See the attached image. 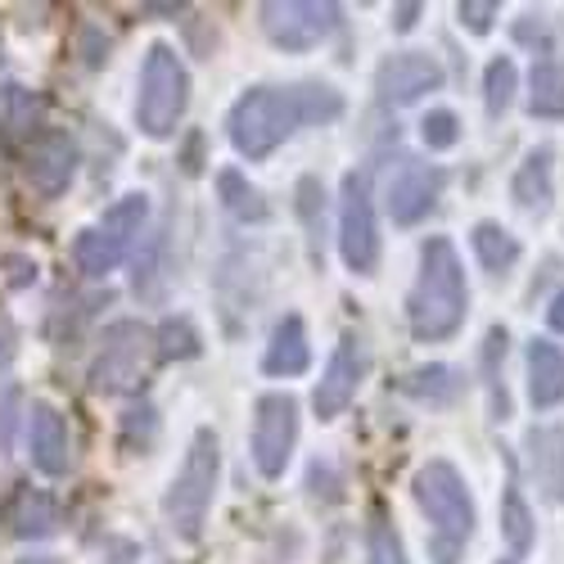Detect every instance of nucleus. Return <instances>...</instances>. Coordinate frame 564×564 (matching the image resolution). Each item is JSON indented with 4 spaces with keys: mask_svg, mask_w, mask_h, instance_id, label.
<instances>
[{
    "mask_svg": "<svg viewBox=\"0 0 564 564\" xmlns=\"http://www.w3.org/2000/svg\"><path fill=\"white\" fill-rule=\"evenodd\" d=\"M469 290H465V271L452 249V240L434 235L420 245V275L406 294V325L420 344H443L465 325Z\"/></svg>",
    "mask_w": 564,
    "mask_h": 564,
    "instance_id": "nucleus-1",
    "label": "nucleus"
},
{
    "mask_svg": "<svg viewBox=\"0 0 564 564\" xmlns=\"http://www.w3.org/2000/svg\"><path fill=\"white\" fill-rule=\"evenodd\" d=\"M299 86H249L226 113V135L240 159L262 163L303 127Z\"/></svg>",
    "mask_w": 564,
    "mask_h": 564,
    "instance_id": "nucleus-2",
    "label": "nucleus"
},
{
    "mask_svg": "<svg viewBox=\"0 0 564 564\" xmlns=\"http://www.w3.org/2000/svg\"><path fill=\"white\" fill-rule=\"evenodd\" d=\"M411 492H415V506L425 510L430 524H434V538H430L434 564H456L460 546L469 542V533H475V501H469L456 465H447V460L420 465Z\"/></svg>",
    "mask_w": 564,
    "mask_h": 564,
    "instance_id": "nucleus-3",
    "label": "nucleus"
},
{
    "mask_svg": "<svg viewBox=\"0 0 564 564\" xmlns=\"http://www.w3.org/2000/svg\"><path fill=\"white\" fill-rule=\"evenodd\" d=\"M217 475H221V447H217V434L213 430H195L191 438V452H185L176 479L163 497V514L181 542H199L204 533V520L213 510V497H217Z\"/></svg>",
    "mask_w": 564,
    "mask_h": 564,
    "instance_id": "nucleus-4",
    "label": "nucleus"
},
{
    "mask_svg": "<svg viewBox=\"0 0 564 564\" xmlns=\"http://www.w3.org/2000/svg\"><path fill=\"white\" fill-rule=\"evenodd\" d=\"M191 105V73L167 41H154L145 68H140V96H135V127L150 140H167Z\"/></svg>",
    "mask_w": 564,
    "mask_h": 564,
    "instance_id": "nucleus-5",
    "label": "nucleus"
},
{
    "mask_svg": "<svg viewBox=\"0 0 564 564\" xmlns=\"http://www.w3.org/2000/svg\"><path fill=\"white\" fill-rule=\"evenodd\" d=\"M159 357V330H150L145 321H113L105 339H100V352L90 361V389L113 398V393H131L140 389V380L150 375Z\"/></svg>",
    "mask_w": 564,
    "mask_h": 564,
    "instance_id": "nucleus-6",
    "label": "nucleus"
},
{
    "mask_svg": "<svg viewBox=\"0 0 564 564\" xmlns=\"http://www.w3.org/2000/svg\"><path fill=\"white\" fill-rule=\"evenodd\" d=\"M299 443V402L290 393H262L253 406V438L249 456L262 479H280Z\"/></svg>",
    "mask_w": 564,
    "mask_h": 564,
    "instance_id": "nucleus-7",
    "label": "nucleus"
},
{
    "mask_svg": "<svg viewBox=\"0 0 564 564\" xmlns=\"http://www.w3.org/2000/svg\"><path fill=\"white\" fill-rule=\"evenodd\" d=\"M339 253L348 271L370 275L380 267V226H375V204H370V172H348L344 176V204H339Z\"/></svg>",
    "mask_w": 564,
    "mask_h": 564,
    "instance_id": "nucleus-8",
    "label": "nucleus"
},
{
    "mask_svg": "<svg viewBox=\"0 0 564 564\" xmlns=\"http://www.w3.org/2000/svg\"><path fill=\"white\" fill-rule=\"evenodd\" d=\"M258 14L262 32L280 51H312L339 28V6H321V0H267Z\"/></svg>",
    "mask_w": 564,
    "mask_h": 564,
    "instance_id": "nucleus-9",
    "label": "nucleus"
},
{
    "mask_svg": "<svg viewBox=\"0 0 564 564\" xmlns=\"http://www.w3.org/2000/svg\"><path fill=\"white\" fill-rule=\"evenodd\" d=\"M23 176L36 195L55 199L68 191V181L77 176V140L68 131H36L23 150Z\"/></svg>",
    "mask_w": 564,
    "mask_h": 564,
    "instance_id": "nucleus-10",
    "label": "nucleus"
},
{
    "mask_svg": "<svg viewBox=\"0 0 564 564\" xmlns=\"http://www.w3.org/2000/svg\"><path fill=\"white\" fill-rule=\"evenodd\" d=\"M366 366H370L366 344H361L357 335H344V339L335 344L330 361H325V375H321L316 393H312V406H316L321 420H335V415L348 411V402L357 398V389H361V380H366Z\"/></svg>",
    "mask_w": 564,
    "mask_h": 564,
    "instance_id": "nucleus-11",
    "label": "nucleus"
},
{
    "mask_svg": "<svg viewBox=\"0 0 564 564\" xmlns=\"http://www.w3.org/2000/svg\"><path fill=\"white\" fill-rule=\"evenodd\" d=\"M443 86V68L434 55H420V51H402V55H389L375 73V90H380L384 105H415L425 90H438Z\"/></svg>",
    "mask_w": 564,
    "mask_h": 564,
    "instance_id": "nucleus-12",
    "label": "nucleus"
},
{
    "mask_svg": "<svg viewBox=\"0 0 564 564\" xmlns=\"http://www.w3.org/2000/svg\"><path fill=\"white\" fill-rule=\"evenodd\" d=\"M443 167H430V163H415V159H406L398 172H393V181H389V217L398 221V226H415L420 217H430L434 213V204H438V195H443Z\"/></svg>",
    "mask_w": 564,
    "mask_h": 564,
    "instance_id": "nucleus-13",
    "label": "nucleus"
},
{
    "mask_svg": "<svg viewBox=\"0 0 564 564\" xmlns=\"http://www.w3.org/2000/svg\"><path fill=\"white\" fill-rule=\"evenodd\" d=\"M28 443H32V465L41 469L45 479H64L73 469V438L64 415L51 402L32 406V425H28Z\"/></svg>",
    "mask_w": 564,
    "mask_h": 564,
    "instance_id": "nucleus-14",
    "label": "nucleus"
},
{
    "mask_svg": "<svg viewBox=\"0 0 564 564\" xmlns=\"http://www.w3.org/2000/svg\"><path fill=\"white\" fill-rule=\"evenodd\" d=\"M307 366H312V344H307L303 316L275 321L271 344H267V352H262V370L275 375V380H294V375H303Z\"/></svg>",
    "mask_w": 564,
    "mask_h": 564,
    "instance_id": "nucleus-15",
    "label": "nucleus"
},
{
    "mask_svg": "<svg viewBox=\"0 0 564 564\" xmlns=\"http://www.w3.org/2000/svg\"><path fill=\"white\" fill-rule=\"evenodd\" d=\"M529 465L546 501L564 506V430L560 425H538L529 430Z\"/></svg>",
    "mask_w": 564,
    "mask_h": 564,
    "instance_id": "nucleus-16",
    "label": "nucleus"
},
{
    "mask_svg": "<svg viewBox=\"0 0 564 564\" xmlns=\"http://www.w3.org/2000/svg\"><path fill=\"white\" fill-rule=\"evenodd\" d=\"M59 529V506L51 492L41 488H19L14 501H10V533L23 538V542H41Z\"/></svg>",
    "mask_w": 564,
    "mask_h": 564,
    "instance_id": "nucleus-17",
    "label": "nucleus"
},
{
    "mask_svg": "<svg viewBox=\"0 0 564 564\" xmlns=\"http://www.w3.org/2000/svg\"><path fill=\"white\" fill-rule=\"evenodd\" d=\"M529 398H533V406L564 402V348H555L551 339L529 344Z\"/></svg>",
    "mask_w": 564,
    "mask_h": 564,
    "instance_id": "nucleus-18",
    "label": "nucleus"
},
{
    "mask_svg": "<svg viewBox=\"0 0 564 564\" xmlns=\"http://www.w3.org/2000/svg\"><path fill=\"white\" fill-rule=\"evenodd\" d=\"M510 195H514V204H520L524 213H546L551 208L555 185H551V150L546 145L533 150L520 163V172H514V181H510Z\"/></svg>",
    "mask_w": 564,
    "mask_h": 564,
    "instance_id": "nucleus-19",
    "label": "nucleus"
},
{
    "mask_svg": "<svg viewBox=\"0 0 564 564\" xmlns=\"http://www.w3.org/2000/svg\"><path fill=\"white\" fill-rule=\"evenodd\" d=\"M145 221H150V199L145 195H122L113 208H105V217L96 221L109 240L122 249V253H131V245H135V235L145 230Z\"/></svg>",
    "mask_w": 564,
    "mask_h": 564,
    "instance_id": "nucleus-20",
    "label": "nucleus"
},
{
    "mask_svg": "<svg viewBox=\"0 0 564 564\" xmlns=\"http://www.w3.org/2000/svg\"><path fill=\"white\" fill-rule=\"evenodd\" d=\"M529 113L533 118H564V64L538 59L529 77Z\"/></svg>",
    "mask_w": 564,
    "mask_h": 564,
    "instance_id": "nucleus-21",
    "label": "nucleus"
},
{
    "mask_svg": "<svg viewBox=\"0 0 564 564\" xmlns=\"http://www.w3.org/2000/svg\"><path fill=\"white\" fill-rule=\"evenodd\" d=\"M122 258H127V253L109 240V235H105L100 226H86V230L77 235V240H73V262H77V271H82V275H90V280H105Z\"/></svg>",
    "mask_w": 564,
    "mask_h": 564,
    "instance_id": "nucleus-22",
    "label": "nucleus"
},
{
    "mask_svg": "<svg viewBox=\"0 0 564 564\" xmlns=\"http://www.w3.org/2000/svg\"><path fill=\"white\" fill-rule=\"evenodd\" d=\"M217 195L226 204L230 217H240V221H262L267 217V199L258 185L245 181V172H235V167H221L217 172Z\"/></svg>",
    "mask_w": 564,
    "mask_h": 564,
    "instance_id": "nucleus-23",
    "label": "nucleus"
},
{
    "mask_svg": "<svg viewBox=\"0 0 564 564\" xmlns=\"http://www.w3.org/2000/svg\"><path fill=\"white\" fill-rule=\"evenodd\" d=\"M469 245H475V253L488 271H510L514 262H520V240H514L510 230H501L497 221H479L475 230H469Z\"/></svg>",
    "mask_w": 564,
    "mask_h": 564,
    "instance_id": "nucleus-24",
    "label": "nucleus"
},
{
    "mask_svg": "<svg viewBox=\"0 0 564 564\" xmlns=\"http://www.w3.org/2000/svg\"><path fill=\"white\" fill-rule=\"evenodd\" d=\"M366 555H370V564H406V546L380 501L370 506V520H366Z\"/></svg>",
    "mask_w": 564,
    "mask_h": 564,
    "instance_id": "nucleus-25",
    "label": "nucleus"
},
{
    "mask_svg": "<svg viewBox=\"0 0 564 564\" xmlns=\"http://www.w3.org/2000/svg\"><path fill=\"white\" fill-rule=\"evenodd\" d=\"M402 389L411 398H420V402H430V406H443V402H452L460 393V375L452 366H420L402 380Z\"/></svg>",
    "mask_w": 564,
    "mask_h": 564,
    "instance_id": "nucleus-26",
    "label": "nucleus"
},
{
    "mask_svg": "<svg viewBox=\"0 0 564 564\" xmlns=\"http://www.w3.org/2000/svg\"><path fill=\"white\" fill-rule=\"evenodd\" d=\"M501 533H506L514 555H524L533 546V514H529V506L520 497V484L514 479L506 484V497H501Z\"/></svg>",
    "mask_w": 564,
    "mask_h": 564,
    "instance_id": "nucleus-27",
    "label": "nucleus"
},
{
    "mask_svg": "<svg viewBox=\"0 0 564 564\" xmlns=\"http://www.w3.org/2000/svg\"><path fill=\"white\" fill-rule=\"evenodd\" d=\"M299 100H303L307 122H335L344 113V96L335 86H321V82H299Z\"/></svg>",
    "mask_w": 564,
    "mask_h": 564,
    "instance_id": "nucleus-28",
    "label": "nucleus"
},
{
    "mask_svg": "<svg viewBox=\"0 0 564 564\" xmlns=\"http://www.w3.org/2000/svg\"><path fill=\"white\" fill-rule=\"evenodd\" d=\"M199 352V335H195V325L185 321V316H172L159 325V357L172 361V357H195Z\"/></svg>",
    "mask_w": 564,
    "mask_h": 564,
    "instance_id": "nucleus-29",
    "label": "nucleus"
},
{
    "mask_svg": "<svg viewBox=\"0 0 564 564\" xmlns=\"http://www.w3.org/2000/svg\"><path fill=\"white\" fill-rule=\"evenodd\" d=\"M501 357H506V330H501V325H492L488 344H484V370H488V398H492V415H497V420L510 415L506 389H501V380H497V361H501Z\"/></svg>",
    "mask_w": 564,
    "mask_h": 564,
    "instance_id": "nucleus-30",
    "label": "nucleus"
},
{
    "mask_svg": "<svg viewBox=\"0 0 564 564\" xmlns=\"http://www.w3.org/2000/svg\"><path fill=\"white\" fill-rule=\"evenodd\" d=\"M510 96H514V64L510 59H492L488 73H484V100H488V113L501 118L510 109Z\"/></svg>",
    "mask_w": 564,
    "mask_h": 564,
    "instance_id": "nucleus-31",
    "label": "nucleus"
},
{
    "mask_svg": "<svg viewBox=\"0 0 564 564\" xmlns=\"http://www.w3.org/2000/svg\"><path fill=\"white\" fill-rule=\"evenodd\" d=\"M420 135H425L430 150H452L460 140V118L452 109H430L425 122H420Z\"/></svg>",
    "mask_w": 564,
    "mask_h": 564,
    "instance_id": "nucleus-32",
    "label": "nucleus"
},
{
    "mask_svg": "<svg viewBox=\"0 0 564 564\" xmlns=\"http://www.w3.org/2000/svg\"><path fill=\"white\" fill-rule=\"evenodd\" d=\"M456 14H460V23H465L469 32H479V36H484V32L492 28V19H497V6H492V0H465Z\"/></svg>",
    "mask_w": 564,
    "mask_h": 564,
    "instance_id": "nucleus-33",
    "label": "nucleus"
},
{
    "mask_svg": "<svg viewBox=\"0 0 564 564\" xmlns=\"http://www.w3.org/2000/svg\"><path fill=\"white\" fill-rule=\"evenodd\" d=\"M514 36L529 41V45H542V55L551 59V36H546V23H542V19H533V14H529L520 28H514Z\"/></svg>",
    "mask_w": 564,
    "mask_h": 564,
    "instance_id": "nucleus-34",
    "label": "nucleus"
},
{
    "mask_svg": "<svg viewBox=\"0 0 564 564\" xmlns=\"http://www.w3.org/2000/svg\"><path fill=\"white\" fill-rule=\"evenodd\" d=\"M415 19H420V6H398V10H393V28H398V32H411Z\"/></svg>",
    "mask_w": 564,
    "mask_h": 564,
    "instance_id": "nucleus-35",
    "label": "nucleus"
},
{
    "mask_svg": "<svg viewBox=\"0 0 564 564\" xmlns=\"http://www.w3.org/2000/svg\"><path fill=\"white\" fill-rule=\"evenodd\" d=\"M546 321H551V330H560V335H564V290L551 299V307H546Z\"/></svg>",
    "mask_w": 564,
    "mask_h": 564,
    "instance_id": "nucleus-36",
    "label": "nucleus"
},
{
    "mask_svg": "<svg viewBox=\"0 0 564 564\" xmlns=\"http://www.w3.org/2000/svg\"><path fill=\"white\" fill-rule=\"evenodd\" d=\"M23 564H51V560H23Z\"/></svg>",
    "mask_w": 564,
    "mask_h": 564,
    "instance_id": "nucleus-37",
    "label": "nucleus"
},
{
    "mask_svg": "<svg viewBox=\"0 0 564 564\" xmlns=\"http://www.w3.org/2000/svg\"><path fill=\"white\" fill-rule=\"evenodd\" d=\"M501 564H514V560H501Z\"/></svg>",
    "mask_w": 564,
    "mask_h": 564,
    "instance_id": "nucleus-38",
    "label": "nucleus"
}]
</instances>
